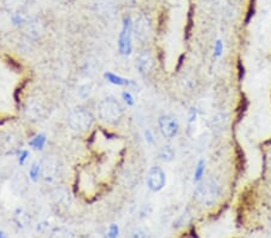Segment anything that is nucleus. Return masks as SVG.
Masks as SVG:
<instances>
[{"label": "nucleus", "instance_id": "obj_6", "mask_svg": "<svg viewBox=\"0 0 271 238\" xmlns=\"http://www.w3.org/2000/svg\"><path fill=\"white\" fill-rule=\"evenodd\" d=\"M132 22L130 17H124L123 19L122 30L118 37V51L122 55H129L132 53Z\"/></svg>", "mask_w": 271, "mask_h": 238}, {"label": "nucleus", "instance_id": "obj_12", "mask_svg": "<svg viewBox=\"0 0 271 238\" xmlns=\"http://www.w3.org/2000/svg\"><path fill=\"white\" fill-rule=\"evenodd\" d=\"M135 66L141 75H148L154 69V59L150 52H142L138 55L135 60Z\"/></svg>", "mask_w": 271, "mask_h": 238}, {"label": "nucleus", "instance_id": "obj_13", "mask_svg": "<svg viewBox=\"0 0 271 238\" xmlns=\"http://www.w3.org/2000/svg\"><path fill=\"white\" fill-rule=\"evenodd\" d=\"M24 31L29 37H33V39H38L40 36L41 33L44 31L42 23L40 22V19L33 18L28 22H24Z\"/></svg>", "mask_w": 271, "mask_h": 238}, {"label": "nucleus", "instance_id": "obj_11", "mask_svg": "<svg viewBox=\"0 0 271 238\" xmlns=\"http://www.w3.org/2000/svg\"><path fill=\"white\" fill-rule=\"evenodd\" d=\"M29 178L23 171L17 172L11 179V189L18 196H23L28 193L29 189Z\"/></svg>", "mask_w": 271, "mask_h": 238}, {"label": "nucleus", "instance_id": "obj_21", "mask_svg": "<svg viewBox=\"0 0 271 238\" xmlns=\"http://www.w3.org/2000/svg\"><path fill=\"white\" fill-rule=\"evenodd\" d=\"M39 177H41V170H40V164L35 163L32 165L30 170H29V178L32 179V181L36 182Z\"/></svg>", "mask_w": 271, "mask_h": 238}, {"label": "nucleus", "instance_id": "obj_24", "mask_svg": "<svg viewBox=\"0 0 271 238\" xmlns=\"http://www.w3.org/2000/svg\"><path fill=\"white\" fill-rule=\"evenodd\" d=\"M130 238H150V237L145 230H142V229H136V230L132 231Z\"/></svg>", "mask_w": 271, "mask_h": 238}, {"label": "nucleus", "instance_id": "obj_1", "mask_svg": "<svg viewBox=\"0 0 271 238\" xmlns=\"http://www.w3.org/2000/svg\"><path fill=\"white\" fill-rule=\"evenodd\" d=\"M220 195H222V188L214 178H208L202 182L194 192V198L204 207H212L216 205Z\"/></svg>", "mask_w": 271, "mask_h": 238}, {"label": "nucleus", "instance_id": "obj_15", "mask_svg": "<svg viewBox=\"0 0 271 238\" xmlns=\"http://www.w3.org/2000/svg\"><path fill=\"white\" fill-rule=\"evenodd\" d=\"M28 4V0H4L6 10L12 13H20Z\"/></svg>", "mask_w": 271, "mask_h": 238}, {"label": "nucleus", "instance_id": "obj_2", "mask_svg": "<svg viewBox=\"0 0 271 238\" xmlns=\"http://www.w3.org/2000/svg\"><path fill=\"white\" fill-rule=\"evenodd\" d=\"M98 114L99 118L106 124L116 125L122 119L123 114H124V108L118 100L112 96H108L99 102Z\"/></svg>", "mask_w": 271, "mask_h": 238}, {"label": "nucleus", "instance_id": "obj_3", "mask_svg": "<svg viewBox=\"0 0 271 238\" xmlns=\"http://www.w3.org/2000/svg\"><path fill=\"white\" fill-rule=\"evenodd\" d=\"M68 124L75 131L86 132L94 124V116L87 108L78 107L68 116Z\"/></svg>", "mask_w": 271, "mask_h": 238}, {"label": "nucleus", "instance_id": "obj_5", "mask_svg": "<svg viewBox=\"0 0 271 238\" xmlns=\"http://www.w3.org/2000/svg\"><path fill=\"white\" fill-rule=\"evenodd\" d=\"M23 112L29 122L36 123L44 119L46 114V107L40 99L29 98L26 100Z\"/></svg>", "mask_w": 271, "mask_h": 238}, {"label": "nucleus", "instance_id": "obj_23", "mask_svg": "<svg viewBox=\"0 0 271 238\" xmlns=\"http://www.w3.org/2000/svg\"><path fill=\"white\" fill-rule=\"evenodd\" d=\"M222 53H223V42L220 40H217L214 46V55L216 58H220V55H222Z\"/></svg>", "mask_w": 271, "mask_h": 238}, {"label": "nucleus", "instance_id": "obj_8", "mask_svg": "<svg viewBox=\"0 0 271 238\" xmlns=\"http://www.w3.org/2000/svg\"><path fill=\"white\" fill-rule=\"evenodd\" d=\"M158 126L162 135H163L166 139H174V137L178 134L180 130V124L178 119L172 116V114H163V116L159 117Z\"/></svg>", "mask_w": 271, "mask_h": 238}, {"label": "nucleus", "instance_id": "obj_16", "mask_svg": "<svg viewBox=\"0 0 271 238\" xmlns=\"http://www.w3.org/2000/svg\"><path fill=\"white\" fill-rule=\"evenodd\" d=\"M14 222L16 223L18 228L24 229L30 224L32 219H30V217H29V214L26 213L23 210H17L14 214Z\"/></svg>", "mask_w": 271, "mask_h": 238}, {"label": "nucleus", "instance_id": "obj_19", "mask_svg": "<svg viewBox=\"0 0 271 238\" xmlns=\"http://www.w3.org/2000/svg\"><path fill=\"white\" fill-rule=\"evenodd\" d=\"M205 160L204 159H200L196 164V170H194V182H200L202 178H204V173H205Z\"/></svg>", "mask_w": 271, "mask_h": 238}, {"label": "nucleus", "instance_id": "obj_9", "mask_svg": "<svg viewBox=\"0 0 271 238\" xmlns=\"http://www.w3.org/2000/svg\"><path fill=\"white\" fill-rule=\"evenodd\" d=\"M20 139L14 131H5L0 134V152L4 154H12L18 151Z\"/></svg>", "mask_w": 271, "mask_h": 238}, {"label": "nucleus", "instance_id": "obj_28", "mask_svg": "<svg viewBox=\"0 0 271 238\" xmlns=\"http://www.w3.org/2000/svg\"><path fill=\"white\" fill-rule=\"evenodd\" d=\"M0 238H8L6 234H5L4 231H0Z\"/></svg>", "mask_w": 271, "mask_h": 238}, {"label": "nucleus", "instance_id": "obj_18", "mask_svg": "<svg viewBox=\"0 0 271 238\" xmlns=\"http://www.w3.org/2000/svg\"><path fill=\"white\" fill-rule=\"evenodd\" d=\"M50 238H74V234L66 228H56L51 231Z\"/></svg>", "mask_w": 271, "mask_h": 238}, {"label": "nucleus", "instance_id": "obj_27", "mask_svg": "<svg viewBox=\"0 0 271 238\" xmlns=\"http://www.w3.org/2000/svg\"><path fill=\"white\" fill-rule=\"evenodd\" d=\"M145 139L147 142L150 143V145H152L153 142H154V140H153V134H152V131L151 130H148V129H147V130L145 131Z\"/></svg>", "mask_w": 271, "mask_h": 238}, {"label": "nucleus", "instance_id": "obj_25", "mask_svg": "<svg viewBox=\"0 0 271 238\" xmlns=\"http://www.w3.org/2000/svg\"><path fill=\"white\" fill-rule=\"evenodd\" d=\"M29 157V152L24 151V149H20L18 151V164L20 165H23L26 163V159Z\"/></svg>", "mask_w": 271, "mask_h": 238}, {"label": "nucleus", "instance_id": "obj_20", "mask_svg": "<svg viewBox=\"0 0 271 238\" xmlns=\"http://www.w3.org/2000/svg\"><path fill=\"white\" fill-rule=\"evenodd\" d=\"M45 143H46V136L44 134H40L33 137V140L29 142V145H30V147H33L34 149H36V151H40V149L44 148Z\"/></svg>", "mask_w": 271, "mask_h": 238}, {"label": "nucleus", "instance_id": "obj_7", "mask_svg": "<svg viewBox=\"0 0 271 238\" xmlns=\"http://www.w3.org/2000/svg\"><path fill=\"white\" fill-rule=\"evenodd\" d=\"M147 187L152 192L158 193L164 189L166 184V175L164 170L159 166H153L150 169L146 178Z\"/></svg>", "mask_w": 271, "mask_h": 238}, {"label": "nucleus", "instance_id": "obj_26", "mask_svg": "<svg viewBox=\"0 0 271 238\" xmlns=\"http://www.w3.org/2000/svg\"><path fill=\"white\" fill-rule=\"evenodd\" d=\"M122 98L123 100H124L126 101V105H129V106H132L134 105V98H132V95L130 93H128V92H124L122 94Z\"/></svg>", "mask_w": 271, "mask_h": 238}, {"label": "nucleus", "instance_id": "obj_17", "mask_svg": "<svg viewBox=\"0 0 271 238\" xmlns=\"http://www.w3.org/2000/svg\"><path fill=\"white\" fill-rule=\"evenodd\" d=\"M158 158L160 159L162 161H166V163H169L172 161L174 158H175V149L172 148V146H164L162 147L160 151L158 153Z\"/></svg>", "mask_w": 271, "mask_h": 238}, {"label": "nucleus", "instance_id": "obj_22", "mask_svg": "<svg viewBox=\"0 0 271 238\" xmlns=\"http://www.w3.org/2000/svg\"><path fill=\"white\" fill-rule=\"evenodd\" d=\"M118 232H120L118 226H117L116 224H111L110 226H108L104 238H117L118 237Z\"/></svg>", "mask_w": 271, "mask_h": 238}, {"label": "nucleus", "instance_id": "obj_14", "mask_svg": "<svg viewBox=\"0 0 271 238\" xmlns=\"http://www.w3.org/2000/svg\"><path fill=\"white\" fill-rule=\"evenodd\" d=\"M104 77H105L106 81L114 84V86H122V87L132 86V87H135V83L132 81H130V79L120 77V76L114 75V73H112V72H105Z\"/></svg>", "mask_w": 271, "mask_h": 238}, {"label": "nucleus", "instance_id": "obj_4", "mask_svg": "<svg viewBox=\"0 0 271 238\" xmlns=\"http://www.w3.org/2000/svg\"><path fill=\"white\" fill-rule=\"evenodd\" d=\"M40 170H41V177L44 181L52 183L56 179L58 178L60 172V161L57 160L54 157H44L40 161Z\"/></svg>", "mask_w": 271, "mask_h": 238}, {"label": "nucleus", "instance_id": "obj_10", "mask_svg": "<svg viewBox=\"0 0 271 238\" xmlns=\"http://www.w3.org/2000/svg\"><path fill=\"white\" fill-rule=\"evenodd\" d=\"M132 31L135 33L136 39L145 43L151 39L152 35V24L151 20L147 18L146 16H141L136 19V22L132 25Z\"/></svg>", "mask_w": 271, "mask_h": 238}]
</instances>
